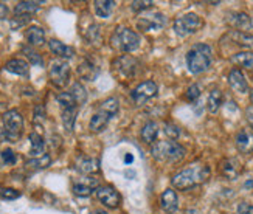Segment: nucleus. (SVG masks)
Listing matches in <instances>:
<instances>
[{
  "label": "nucleus",
  "instance_id": "nucleus-31",
  "mask_svg": "<svg viewBox=\"0 0 253 214\" xmlns=\"http://www.w3.org/2000/svg\"><path fill=\"white\" fill-rule=\"evenodd\" d=\"M51 165V157L50 155H45L43 154L42 157H38V159H31L25 163L27 168H30V170H45V168H48Z\"/></svg>",
  "mask_w": 253,
  "mask_h": 214
},
{
  "label": "nucleus",
  "instance_id": "nucleus-42",
  "mask_svg": "<svg viewBox=\"0 0 253 214\" xmlns=\"http://www.w3.org/2000/svg\"><path fill=\"white\" fill-rule=\"evenodd\" d=\"M0 196H2V199H5V200H14L17 197H20V193L17 189H13V188H5V189H2Z\"/></svg>",
  "mask_w": 253,
  "mask_h": 214
},
{
  "label": "nucleus",
  "instance_id": "nucleus-32",
  "mask_svg": "<svg viewBox=\"0 0 253 214\" xmlns=\"http://www.w3.org/2000/svg\"><path fill=\"white\" fill-rule=\"evenodd\" d=\"M70 93L73 95V98H75L76 104H78V106L84 104L85 101H87V92H85L84 86H83V84H80V83H75V84L72 86Z\"/></svg>",
  "mask_w": 253,
  "mask_h": 214
},
{
  "label": "nucleus",
  "instance_id": "nucleus-10",
  "mask_svg": "<svg viewBox=\"0 0 253 214\" xmlns=\"http://www.w3.org/2000/svg\"><path fill=\"white\" fill-rule=\"evenodd\" d=\"M95 194H96L98 200L107 208H117L120 205V200H122L120 194L112 186H98L95 189Z\"/></svg>",
  "mask_w": 253,
  "mask_h": 214
},
{
  "label": "nucleus",
  "instance_id": "nucleus-41",
  "mask_svg": "<svg viewBox=\"0 0 253 214\" xmlns=\"http://www.w3.org/2000/svg\"><path fill=\"white\" fill-rule=\"evenodd\" d=\"M2 162L5 165H14L17 162V157L11 149H5V151H2Z\"/></svg>",
  "mask_w": 253,
  "mask_h": 214
},
{
  "label": "nucleus",
  "instance_id": "nucleus-34",
  "mask_svg": "<svg viewBox=\"0 0 253 214\" xmlns=\"http://www.w3.org/2000/svg\"><path fill=\"white\" fill-rule=\"evenodd\" d=\"M98 186L95 185H87V183H75L73 185V193L80 197H89Z\"/></svg>",
  "mask_w": 253,
  "mask_h": 214
},
{
  "label": "nucleus",
  "instance_id": "nucleus-9",
  "mask_svg": "<svg viewBox=\"0 0 253 214\" xmlns=\"http://www.w3.org/2000/svg\"><path fill=\"white\" fill-rule=\"evenodd\" d=\"M157 92H159V86L152 80H148V81L140 83L134 90H132L130 96H132V99L135 101L137 106H141V104H145L148 99L156 96Z\"/></svg>",
  "mask_w": 253,
  "mask_h": 214
},
{
  "label": "nucleus",
  "instance_id": "nucleus-28",
  "mask_svg": "<svg viewBox=\"0 0 253 214\" xmlns=\"http://www.w3.org/2000/svg\"><path fill=\"white\" fill-rule=\"evenodd\" d=\"M112 6H114V2H111V0H96V2H93L95 14L98 17H103V19H107L109 16H111Z\"/></svg>",
  "mask_w": 253,
  "mask_h": 214
},
{
  "label": "nucleus",
  "instance_id": "nucleus-45",
  "mask_svg": "<svg viewBox=\"0 0 253 214\" xmlns=\"http://www.w3.org/2000/svg\"><path fill=\"white\" fill-rule=\"evenodd\" d=\"M8 6L5 5V3H2L0 2V20H3V19H6L8 17Z\"/></svg>",
  "mask_w": 253,
  "mask_h": 214
},
{
  "label": "nucleus",
  "instance_id": "nucleus-37",
  "mask_svg": "<svg viewBox=\"0 0 253 214\" xmlns=\"http://www.w3.org/2000/svg\"><path fill=\"white\" fill-rule=\"evenodd\" d=\"M165 133L168 135L169 140H177L180 135V129L174 125V123H165Z\"/></svg>",
  "mask_w": 253,
  "mask_h": 214
},
{
  "label": "nucleus",
  "instance_id": "nucleus-17",
  "mask_svg": "<svg viewBox=\"0 0 253 214\" xmlns=\"http://www.w3.org/2000/svg\"><path fill=\"white\" fill-rule=\"evenodd\" d=\"M111 115L107 114V112H104V110H98L96 114L92 117V120H90V123H89V129L92 130V132H95V133H98V132H103L104 129H106V126L109 125V121H111Z\"/></svg>",
  "mask_w": 253,
  "mask_h": 214
},
{
  "label": "nucleus",
  "instance_id": "nucleus-40",
  "mask_svg": "<svg viewBox=\"0 0 253 214\" xmlns=\"http://www.w3.org/2000/svg\"><path fill=\"white\" fill-rule=\"evenodd\" d=\"M30 19H31L30 16H16V17L11 19V28H13V30H17V28H20V27H24V25L28 24Z\"/></svg>",
  "mask_w": 253,
  "mask_h": 214
},
{
  "label": "nucleus",
  "instance_id": "nucleus-48",
  "mask_svg": "<svg viewBox=\"0 0 253 214\" xmlns=\"http://www.w3.org/2000/svg\"><path fill=\"white\" fill-rule=\"evenodd\" d=\"M95 214H106V213H104V211H96Z\"/></svg>",
  "mask_w": 253,
  "mask_h": 214
},
{
  "label": "nucleus",
  "instance_id": "nucleus-2",
  "mask_svg": "<svg viewBox=\"0 0 253 214\" xmlns=\"http://www.w3.org/2000/svg\"><path fill=\"white\" fill-rule=\"evenodd\" d=\"M213 61L211 47L207 43H194L191 50L186 53V65L194 75H201L210 69Z\"/></svg>",
  "mask_w": 253,
  "mask_h": 214
},
{
  "label": "nucleus",
  "instance_id": "nucleus-21",
  "mask_svg": "<svg viewBox=\"0 0 253 214\" xmlns=\"http://www.w3.org/2000/svg\"><path fill=\"white\" fill-rule=\"evenodd\" d=\"M76 170L83 174H95L100 171V162L96 159H89V157H83L76 163Z\"/></svg>",
  "mask_w": 253,
  "mask_h": 214
},
{
  "label": "nucleus",
  "instance_id": "nucleus-44",
  "mask_svg": "<svg viewBox=\"0 0 253 214\" xmlns=\"http://www.w3.org/2000/svg\"><path fill=\"white\" fill-rule=\"evenodd\" d=\"M43 118H45V112H43V107L38 106L36 110H35V121H42Z\"/></svg>",
  "mask_w": 253,
  "mask_h": 214
},
{
  "label": "nucleus",
  "instance_id": "nucleus-29",
  "mask_svg": "<svg viewBox=\"0 0 253 214\" xmlns=\"http://www.w3.org/2000/svg\"><path fill=\"white\" fill-rule=\"evenodd\" d=\"M76 115H78V107H69V109H62V125L65 128V130L72 132L75 121H76Z\"/></svg>",
  "mask_w": 253,
  "mask_h": 214
},
{
  "label": "nucleus",
  "instance_id": "nucleus-16",
  "mask_svg": "<svg viewBox=\"0 0 253 214\" xmlns=\"http://www.w3.org/2000/svg\"><path fill=\"white\" fill-rule=\"evenodd\" d=\"M219 170H221V174L224 177H227L228 180H233L241 174L243 168H241V163L236 159H225V160H222Z\"/></svg>",
  "mask_w": 253,
  "mask_h": 214
},
{
  "label": "nucleus",
  "instance_id": "nucleus-1",
  "mask_svg": "<svg viewBox=\"0 0 253 214\" xmlns=\"http://www.w3.org/2000/svg\"><path fill=\"white\" fill-rule=\"evenodd\" d=\"M210 177V168L205 165H191L190 168L180 171L171 178V183L177 189H191L197 185L204 183Z\"/></svg>",
  "mask_w": 253,
  "mask_h": 214
},
{
  "label": "nucleus",
  "instance_id": "nucleus-23",
  "mask_svg": "<svg viewBox=\"0 0 253 214\" xmlns=\"http://www.w3.org/2000/svg\"><path fill=\"white\" fill-rule=\"evenodd\" d=\"M25 38L28 41L30 45H35V47H39L43 42H45V31H43L41 27L33 25L27 30L25 33Z\"/></svg>",
  "mask_w": 253,
  "mask_h": 214
},
{
  "label": "nucleus",
  "instance_id": "nucleus-13",
  "mask_svg": "<svg viewBox=\"0 0 253 214\" xmlns=\"http://www.w3.org/2000/svg\"><path fill=\"white\" fill-rule=\"evenodd\" d=\"M228 25H232L236 31L247 33L252 30V19L247 13H232L227 17Z\"/></svg>",
  "mask_w": 253,
  "mask_h": 214
},
{
  "label": "nucleus",
  "instance_id": "nucleus-30",
  "mask_svg": "<svg viewBox=\"0 0 253 214\" xmlns=\"http://www.w3.org/2000/svg\"><path fill=\"white\" fill-rule=\"evenodd\" d=\"M78 75L83 78L85 81H92L95 75H96V69L95 65L89 61H83L80 65H78Z\"/></svg>",
  "mask_w": 253,
  "mask_h": 214
},
{
  "label": "nucleus",
  "instance_id": "nucleus-22",
  "mask_svg": "<svg viewBox=\"0 0 253 214\" xmlns=\"http://www.w3.org/2000/svg\"><path fill=\"white\" fill-rule=\"evenodd\" d=\"M140 135H141V140L146 144H154V141L157 140V135H159V125L156 121H148L146 125L143 126Z\"/></svg>",
  "mask_w": 253,
  "mask_h": 214
},
{
  "label": "nucleus",
  "instance_id": "nucleus-8",
  "mask_svg": "<svg viewBox=\"0 0 253 214\" xmlns=\"http://www.w3.org/2000/svg\"><path fill=\"white\" fill-rule=\"evenodd\" d=\"M114 67V72L122 76V78H130V76H135L137 75V70H138V61L135 58H132L129 54H123L117 58L112 64Z\"/></svg>",
  "mask_w": 253,
  "mask_h": 214
},
{
  "label": "nucleus",
  "instance_id": "nucleus-39",
  "mask_svg": "<svg viewBox=\"0 0 253 214\" xmlns=\"http://www.w3.org/2000/svg\"><path fill=\"white\" fill-rule=\"evenodd\" d=\"M199 96H201V88H199V86H197V84L190 86L188 90H186V93H185V99L191 101V103H193V101H196Z\"/></svg>",
  "mask_w": 253,
  "mask_h": 214
},
{
  "label": "nucleus",
  "instance_id": "nucleus-7",
  "mask_svg": "<svg viewBox=\"0 0 253 214\" xmlns=\"http://www.w3.org/2000/svg\"><path fill=\"white\" fill-rule=\"evenodd\" d=\"M50 81L56 87H65L70 80V65L64 59H54L48 69Z\"/></svg>",
  "mask_w": 253,
  "mask_h": 214
},
{
  "label": "nucleus",
  "instance_id": "nucleus-25",
  "mask_svg": "<svg viewBox=\"0 0 253 214\" xmlns=\"http://www.w3.org/2000/svg\"><path fill=\"white\" fill-rule=\"evenodd\" d=\"M228 36L232 38V41L241 47H246V48H253V36L249 35V33H243V31H236L232 30L228 33Z\"/></svg>",
  "mask_w": 253,
  "mask_h": 214
},
{
  "label": "nucleus",
  "instance_id": "nucleus-6",
  "mask_svg": "<svg viewBox=\"0 0 253 214\" xmlns=\"http://www.w3.org/2000/svg\"><path fill=\"white\" fill-rule=\"evenodd\" d=\"M202 27H204L202 17L194 13H188V14H183V16L177 17L174 20V25H172L175 35L180 38L194 35V33H197Z\"/></svg>",
  "mask_w": 253,
  "mask_h": 214
},
{
  "label": "nucleus",
  "instance_id": "nucleus-18",
  "mask_svg": "<svg viewBox=\"0 0 253 214\" xmlns=\"http://www.w3.org/2000/svg\"><path fill=\"white\" fill-rule=\"evenodd\" d=\"M48 47H50L51 53H53V54H56L58 58H61V59H70V58H73V54H75V50H73L72 47H69V45L62 43V42L58 41V39H51V41L48 42Z\"/></svg>",
  "mask_w": 253,
  "mask_h": 214
},
{
  "label": "nucleus",
  "instance_id": "nucleus-33",
  "mask_svg": "<svg viewBox=\"0 0 253 214\" xmlns=\"http://www.w3.org/2000/svg\"><path fill=\"white\" fill-rule=\"evenodd\" d=\"M56 101L62 106V109H69V107H78L73 95L70 92H61L56 95Z\"/></svg>",
  "mask_w": 253,
  "mask_h": 214
},
{
  "label": "nucleus",
  "instance_id": "nucleus-26",
  "mask_svg": "<svg viewBox=\"0 0 253 214\" xmlns=\"http://www.w3.org/2000/svg\"><path fill=\"white\" fill-rule=\"evenodd\" d=\"M41 2H19L14 8L16 16H31L39 11Z\"/></svg>",
  "mask_w": 253,
  "mask_h": 214
},
{
  "label": "nucleus",
  "instance_id": "nucleus-3",
  "mask_svg": "<svg viewBox=\"0 0 253 214\" xmlns=\"http://www.w3.org/2000/svg\"><path fill=\"white\" fill-rule=\"evenodd\" d=\"M24 130V118L17 110H8L0 121V141H17Z\"/></svg>",
  "mask_w": 253,
  "mask_h": 214
},
{
  "label": "nucleus",
  "instance_id": "nucleus-14",
  "mask_svg": "<svg viewBox=\"0 0 253 214\" xmlns=\"http://www.w3.org/2000/svg\"><path fill=\"white\" fill-rule=\"evenodd\" d=\"M228 84L238 93H247L249 92L247 80H246V76L243 75V72H241L239 69H233L232 72L228 73Z\"/></svg>",
  "mask_w": 253,
  "mask_h": 214
},
{
  "label": "nucleus",
  "instance_id": "nucleus-19",
  "mask_svg": "<svg viewBox=\"0 0 253 214\" xmlns=\"http://www.w3.org/2000/svg\"><path fill=\"white\" fill-rule=\"evenodd\" d=\"M5 70L13 73V75H19V76H28L30 73V65L27 61L24 59H19V58H14V59H9L6 64H5Z\"/></svg>",
  "mask_w": 253,
  "mask_h": 214
},
{
  "label": "nucleus",
  "instance_id": "nucleus-5",
  "mask_svg": "<svg viewBox=\"0 0 253 214\" xmlns=\"http://www.w3.org/2000/svg\"><path fill=\"white\" fill-rule=\"evenodd\" d=\"M111 45L115 50L123 53L135 51L140 45V36L134 30H130L127 27H118L111 38Z\"/></svg>",
  "mask_w": 253,
  "mask_h": 214
},
{
  "label": "nucleus",
  "instance_id": "nucleus-12",
  "mask_svg": "<svg viewBox=\"0 0 253 214\" xmlns=\"http://www.w3.org/2000/svg\"><path fill=\"white\" fill-rule=\"evenodd\" d=\"M165 25V17L160 13H154L146 17H141L137 22V27L141 31H151V30H159Z\"/></svg>",
  "mask_w": 253,
  "mask_h": 214
},
{
  "label": "nucleus",
  "instance_id": "nucleus-47",
  "mask_svg": "<svg viewBox=\"0 0 253 214\" xmlns=\"http://www.w3.org/2000/svg\"><path fill=\"white\" fill-rule=\"evenodd\" d=\"M250 99H252V104H253V90L250 92Z\"/></svg>",
  "mask_w": 253,
  "mask_h": 214
},
{
  "label": "nucleus",
  "instance_id": "nucleus-15",
  "mask_svg": "<svg viewBox=\"0 0 253 214\" xmlns=\"http://www.w3.org/2000/svg\"><path fill=\"white\" fill-rule=\"evenodd\" d=\"M160 205L163 208V211H167L169 214L175 213L179 208V199H177V194H175V191L168 188L163 191V194L160 197Z\"/></svg>",
  "mask_w": 253,
  "mask_h": 214
},
{
  "label": "nucleus",
  "instance_id": "nucleus-36",
  "mask_svg": "<svg viewBox=\"0 0 253 214\" xmlns=\"http://www.w3.org/2000/svg\"><path fill=\"white\" fill-rule=\"evenodd\" d=\"M24 54L27 56V59L33 64V65H42L43 64V59L41 58V54L38 51H35L33 48H28V47H24L22 48Z\"/></svg>",
  "mask_w": 253,
  "mask_h": 214
},
{
  "label": "nucleus",
  "instance_id": "nucleus-27",
  "mask_svg": "<svg viewBox=\"0 0 253 214\" xmlns=\"http://www.w3.org/2000/svg\"><path fill=\"white\" fill-rule=\"evenodd\" d=\"M221 106H222V92L214 88L210 92V95H208L207 109H208V112H211V114H216Z\"/></svg>",
  "mask_w": 253,
  "mask_h": 214
},
{
  "label": "nucleus",
  "instance_id": "nucleus-43",
  "mask_svg": "<svg viewBox=\"0 0 253 214\" xmlns=\"http://www.w3.org/2000/svg\"><path fill=\"white\" fill-rule=\"evenodd\" d=\"M238 214H253V205L249 202H243L238 207Z\"/></svg>",
  "mask_w": 253,
  "mask_h": 214
},
{
  "label": "nucleus",
  "instance_id": "nucleus-4",
  "mask_svg": "<svg viewBox=\"0 0 253 214\" xmlns=\"http://www.w3.org/2000/svg\"><path fill=\"white\" fill-rule=\"evenodd\" d=\"M151 154L156 160L167 162V163H177L185 159L186 149L177 141L169 140V141H159L152 144Z\"/></svg>",
  "mask_w": 253,
  "mask_h": 214
},
{
  "label": "nucleus",
  "instance_id": "nucleus-46",
  "mask_svg": "<svg viewBox=\"0 0 253 214\" xmlns=\"http://www.w3.org/2000/svg\"><path fill=\"white\" fill-rule=\"evenodd\" d=\"M183 214H196V211H194V210H186Z\"/></svg>",
  "mask_w": 253,
  "mask_h": 214
},
{
  "label": "nucleus",
  "instance_id": "nucleus-38",
  "mask_svg": "<svg viewBox=\"0 0 253 214\" xmlns=\"http://www.w3.org/2000/svg\"><path fill=\"white\" fill-rule=\"evenodd\" d=\"M152 5H154V2H151V0H135V2L130 3V9L135 11V13H138V11L149 9Z\"/></svg>",
  "mask_w": 253,
  "mask_h": 214
},
{
  "label": "nucleus",
  "instance_id": "nucleus-24",
  "mask_svg": "<svg viewBox=\"0 0 253 214\" xmlns=\"http://www.w3.org/2000/svg\"><path fill=\"white\" fill-rule=\"evenodd\" d=\"M232 62L235 65L244 67V69L253 72V51H241L232 56Z\"/></svg>",
  "mask_w": 253,
  "mask_h": 214
},
{
  "label": "nucleus",
  "instance_id": "nucleus-35",
  "mask_svg": "<svg viewBox=\"0 0 253 214\" xmlns=\"http://www.w3.org/2000/svg\"><path fill=\"white\" fill-rule=\"evenodd\" d=\"M100 109L107 112L111 117L117 115L118 114V101H117V98H107L106 101H103V103H101Z\"/></svg>",
  "mask_w": 253,
  "mask_h": 214
},
{
  "label": "nucleus",
  "instance_id": "nucleus-11",
  "mask_svg": "<svg viewBox=\"0 0 253 214\" xmlns=\"http://www.w3.org/2000/svg\"><path fill=\"white\" fill-rule=\"evenodd\" d=\"M235 144L239 152L252 154L253 152V130L247 128L241 129L235 137Z\"/></svg>",
  "mask_w": 253,
  "mask_h": 214
},
{
  "label": "nucleus",
  "instance_id": "nucleus-20",
  "mask_svg": "<svg viewBox=\"0 0 253 214\" xmlns=\"http://www.w3.org/2000/svg\"><path fill=\"white\" fill-rule=\"evenodd\" d=\"M30 155L33 159H38V157H42L43 152H45V140L42 138V135H39L38 132H31L30 133Z\"/></svg>",
  "mask_w": 253,
  "mask_h": 214
}]
</instances>
